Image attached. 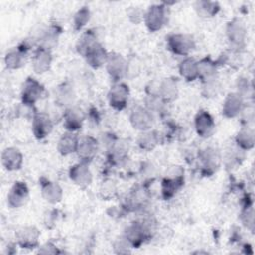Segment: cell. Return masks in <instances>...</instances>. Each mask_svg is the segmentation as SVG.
Wrapping results in <instances>:
<instances>
[{
    "instance_id": "cell-1",
    "label": "cell",
    "mask_w": 255,
    "mask_h": 255,
    "mask_svg": "<svg viewBox=\"0 0 255 255\" xmlns=\"http://www.w3.org/2000/svg\"><path fill=\"white\" fill-rule=\"evenodd\" d=\"M125 238L132 248H139L151 237V225L146 220H135L128 224L124 232Z\"/></svg>"
},
{
    "instance_id": "cell-2",
    "label": "cell",
    "mask_w": 255,
    "mask_h": 255,
    "mask_svg": "<svg viewBox=\"0 0 255 255\" xmlns=\"http://www.w3.org/2000/svg\"><path fill=\"white\" fill-rule=\"evenodd\" d=\"M166 47L174 55L188 57L195 48V41L191 35L174 33L166 38Z\"/></svg>"
},
{
    "instance_id": "cell-3",
    "label": "cell",
    "mask_w": 255,
    "mask_h": 255,
    "mask_svg": "<svg viewBox=\"0 0 255 255\" xmlns=\"http://www.w3.org/2000/svg\"><path fill=\"white\" fill-rule=\"evenodd\" d=\"M167 5L164 3L148 7L145 11L143 22L149 32L154 33L162 29L167 21Z\"/></svg>"
},
{
    "instance_id": "cell-4",
    "label": "cell",
    "mask_w": 255,
    "mask_h": 255,
    "mask_svg": "<svg viewBox=\"0 0 255 255\" xmlns=\"http://www.w3.org/2000/svg\"><path fill=\"white\" fill-rule=\"evenodd\" d=\"M128 61L122 54L117 52L109 53L105 67L113 83L122 82L128 76Z\"/></svg>"
},
{
    "instance_id": "cell-5",
    "label": "cell",
    "mask_w": 255,
    "mask_h": 255,
    "mask_svg": "<svg viewBox=\"0 0 255 255\" xmlns=\"http://www.w3.org/2000/svg\"><path fill=\"white\" fill-rule=\"evenodd\" d=\"M184 184V172L180 167H174L161 181V196L167 200L172 198Z\"/></svg>"
},
{
    "instance_id": "cell-6",
    "label": "cell",
    "mask_w": 255,
    "mask_h": 255,
    "mask_svg": "<svg viewBox=\"0 0 255 255\" xmlns=\"http://www.w3.org/2000/svg\"><path fill=\"white\" fill-rule=\"evenodd\" d=\"M131 127L139 131L151 129L154 124V115L145 106H134L129 113Z\"/></svg>"
},
{
    "instance_id": "cell-7",
    "label": "cell",
    "mask_w": 255,
    "mask_h": 255,
    "mask_svg": "<svg viewBox=\"0 0 255 255\" xmlns=\"http://www.w3.org/2000/svg\"><path fill=\"white\" fill-rule=\"evenodd\" d=\"M108 102L111 108L116 111H123L127 108L129 98L128 86L124 82L113 83L108 95Z\"/></svg>"
},
{
    "instance_id": "cell-8",
    "label": "cell",
    "mask_w": 255,
    "mask_h": 255,
    "mask_svg": "<svg viewBox=\"0 0 255 255\" xmlns=\"http://www.w3.org/2000/svg\"><path fill=\"white\" fill-rule=\"evenodd\" d=\"M45 94L44 86L35 78L28 77L21 88V103L34 106Z\"/></svg>"
},
{
    "instance_id": "cell-9",
    "label": "cell",
    "mask_w": 255,
    "mask_h": 255,
    "mask_svg": "<svg viewBox=\"0 0 255 255\" xmlns=\"http://www.w3.org/2000/svg\"><path fill=\"white\" fill-rule=\"evenodd\" d=\"M226 38L234 49H241L245 45L247 38V29L245 24L238 18L229 21L225 28Z\"/></svg>"
},
{
    "instance_id": "cell-10",
    "label": "cell",
    "mask_w": 255,
    "mask_h": 255,
    "mask_svg": "<svg viewBox=\"0 0 255 255\" xmlns=\"http://www.w3.org/2000/svg\"><path fill=\"white\" fill-rule=\"evenodd\" d=\"M41 232L39 229L34 225H26L20 227L16 233V244L23 249L32 250L38 248L40 246Z\"/></svg>"
},
{
    "instance_id": "cell-11",
    "label": "cell",
    "mask_w": 255,
    "mask_h": 255,
    "mask_svg": "<svg viewBox=\"0 0 255 255\" xmlns=\"http://www.w3.org/2000/svg\"><path fill=\"white\" fill-rule=\"evenodd\" d=\"M198 160L201 168V173L204 176H211L215 173L220 165V154L213 147H206L200 150Z\"/></svg>"
},
{
    "instance_id": "cell-12",
    "label": "cell",
    "mask_w": 255,
    "mask_h": 255,
    "mask_svg": "<svg viewBox=\"0 0 255 255\" xmlns=\"http://www.w3.org/2000/svg\"><path fill=\"white\" fill-rule=\"evenodd\" d=\"M29 187L24 181H15L7 194V204L9 207L17 209L23 207L29 200Z\"/></svg>"
},
{
    "instance_id": "cell-13",
    "label": "cell",
    "mask_w": 255,
    "mask_h": 255,
    "mask_svg": "<svg viewBox=\"0 0 255 255\" xmlns=\"http://www.w3.org/2000/svg\"><path fill=\"white\" fill-rule=\"evenodd\" d=\"M87 118L86 113L77 105L65 109L63 114V125L69 131H77L82 127Z\"/></svg>"
},
{
    "instance_id": "cell-14",
    "label": "cell",
    "mask_w": 255,
    "mask_h": 255,
    "mask_svg": "<svg viewBox=\"0 0 255 255\" xmlns=\"http://www.w3.org/2000/svg\"><path fill=\"white\" fill-rule=\"evenodd\" d=\"M54 128V122L52 118L44 112H37L32 119V131L34 136L42 140L52 132Z\"/></svg>"
},
{
    "instance_id": "cell-15",
    "label": "cell",
    "mask_w": 255,
    "mask_h": 255,
    "mask_svg": "<svg viewBox=\"0 0 255 255\" xmlns=\"http://www.w3.org/2000/svg\"><path fill=\"white\" fill-rule=\"evenodd\" d=\"M99 147L100 142L96 137L92 135H84L79 139L76 153L80 158V161L90 163L96 157Z\"/></svg>"
},
{
    "instance_id": "cell-16",
    "label": "cell",
    "mask_w": 255,
    "mask_h": 255,
    "mask_svg": "<svg viewBox=\"0 0 255 255\" xmlns=\"http://www.w3.org/2000/svg\"><path fill=\"white\" fill-rule=\"evenodd\" d=\"M69 177L74 184L81 188H86L93 182V173L89 167V163L84 161H79L70 167Z\"/></svg>"
},
{
    "instance_id": "cell-17",
    "label": "cell",
    "mask_w": 255,
    "mask_h": 255,
    "mask_svg": "<svg viewBox=\"0 0 255 255\" xmlns=\"http://www.w3.org/2000/svg\"><path fill=\"white\" fill-rule=\"evenodd\" d=\"M194 128L198 136L202 138L210 137L215 130V122L208 111L200 110L194 118Z\"/></svg>"
},
{
    "instance_id": "cell-18",
    "label": "cell",
    "mask_w": 255,
    "mask_h": 255,
    "mask_svg": "<svg viewBox=\"0 0 255 255\" xmlns=\"http://www.w3.org/2000/svg\"><path fill=\"white\" fill-rule=\"evenodd\" d=\"M244 100L245 99L237 92L229 93L223 101L222 116L227 119H233L240 116L245 107Z\"/></svg>"
},
{
    "instance_id": "cell-19",
    "label": "cell",
    "mask_w": 255,
    "mask_h": 255,
    "mask_svg": "<svg viewBox=\"0 0 255 255\" xmlns=\"http://www.w3.org/2000/svg\"><path fill=\"white\" fill-rule=\"evenodd\" d=\"M31 62H32V69L36 74L42 75L48 72L53 62L52 51L41 48V47H37L33 52Z\"/></svg>"
},
{
    "instance_id": "cell-20",
    "label": "cell",
    "mask_w": 255,
    "mask_h": 255,
    "mask_svg": "<svg viewBox=\"0 0 255 255\" xmlns=\"http://www.w3.org/2000/svg\"><path fill=\"white\" fill-rule=\"evenodd\" d=\"M28 57L29 50L20 44L18 47L7 52L4 57V63L9 70H19L26 65Z\"/></svg>"
},
{
    "instance_id": "cell-21",
    "label": "cell",
    "mask_w": 255,
    "mask_h": 255,
    "mask_svg": "<svg viewBox=\"0 0 255 255\" xmlns=\"http://www.w3.org/2000/svg\"><path fill=\"white\" fill-rule=\"evenodd\" d=\"M23 161V154L17 147H6L1 153V163L7 171L13 172L21 169Z\"/></svg>"
},
{
    "instance_id": "cell-22",
    "label": "cell",
    "mask_w": 255,
    "mask_h": 255,
    "mask_svg": "<svg viewBox=\"0 0 255 255\" xmlns=\"http://www.w3.org/2000/svg\"><path fill=\"white\" fill-rule=\"evenodd\" d=\"M41 185V195L44 200L50 204H58L61 202L64 192L63 188L58 182L42 178L40 180Z\"/></svg>"
},
{
    "instance_id": "cell-23",
    "label": "cell",
    "mask_w": 255,
    "mask_h": 255,
    "mask_svg": "<svg viewBox=\"0 0 255 255\" xmlns=\"http://www.w3.org/2000/svg\"><path fill=\"white\" fill-rule=\"evenodd\" d=\"M61 33V28L56 24L46 27L41 31L40 35L36 38L38 47L52 51V49H54L57 46Z\"/></svg>"
},
{
    "instance_id": "cell-24",
    "label": "cell",
    "mask_w": 255,
    "mask_h": 255,
    "mask_svg": "<svg viewBox=\"0 0 255 255\" xmlns=\"http://www.w3.org/2000/svg\"><path fill=\"white\" fill-rule=\"evenodd\" d=\"M128 150H129L128 142H127V140L118 138L117 141L114 143V145L109 150H107L108 163L111 166L112 165L117 166L124 163L128 158Z\"/></svg>"
},
{
    "instance_id": "cell-25",
    "label": "cell",
    "mask_w": 255,
    "mask_h": 255,
    "mask_svg": "<svg viewBox=\"0 0 255 255\" xmlns=\"http://www.w3.org/2000/svg\"><path fill=\"white\" fill-rule=\"evenodd\" d=\"M80 136L77 131H69L64 132L58 140L57 150L63 156H67L73 153H76L78 144H79Z\"/></svg>"
},
{
    "instance_id": "cell-26",
    "label": "cell",
    "mask_w": 255,
    "mask_h": 255,
    "mask_svg": "<svg viewBox=\"0 0 255 255\" xmlns=\"http://www.w3.org/2000/svg\"><path fill=\"white\" fill-rule=\"evenodd\" d=\"M178 96V86L174 78H164L158 82V97L166 104L173 102Z\"/></svg>"
},
{
    "instance_id": "cell-27",
    "label": "cell",
    "mask_w": 255,
    "mask_h": 255,
    "mask_svg": "<svg viewBox=\"0 0 255 255\" xmlns=\"http://www.w3.org/2000/svg\"><path fill=\"white\" fill-rule=\"evenodd\" d=\"M75 100L76 93L72 84H70L69 82H65L57 87L55 93V101L57 105L66 109L70 106L75 105Z\"/></svg>"
},
{
    "instance_id": "cell-28",
    "label": "cell",
    "mask_w": 255,
    "mask_h": 255,
    "mask_svg": "<svg viewBox=\"0 0 255 255\" xmlns=\"http://www.w3.org/2000/svg\"><path fill=\"white\" fill-rule=\"evenodd\" d=\"M197 71L198 80H201L202 83L217 79V63L210 57H204L197 61Z\"/></svg>"
},
{
    "instance_id": "cell-29",
    "label": "cell",
    "mask_w": 255,
    "mask_h": 255,
    "mask_svg": "<svg viewBox=\"0 0 255 255\" xmlns=\"http://www.w3.org/2000/svg\"><path fill=\"white\" fill-rule=\"evenodd\" d=\"M109 53L101 43L93 47L85 56V59L90 67L93 69H100L106 65Z\"/></svg>"
},
{
    "instance_id": "cell-30",
    "label": "cell",
    "mask_w": 255,
    "mask_h": 255,
    "mask_svg": "<svg viewBox=\"0 0 255 255\" xmlns=\"http://www.w3.org/2000/svg\"><path fill=\"white\" fill-rule=\"evenodd\" d=\"M160 141V132L156 129L151 128L145 131H140V134L137 138V145L141 150L151 151L157 146Z\"/></svg>"
},
{
    "instance_id": "cell-31",
    "label": "cell",
    "mask_w": 255,
    "mask_h": 255,
    "mask_svg": "<svg viewBox=\"0 0 255 255\" xmlns=\"http://www.w3.org/2000/svg\"><path fill=\"white\" fill-rule=\"evenodd\" d=\"M235 144L241 150H250L255 144V132L249 126L242 127L235 135Z\"/></svg>"
},
{
    "instance_id": "cell-32",
    "label": "cell",
    "mask_w": 255,
    "mask_h": 255,
    "mask_svg": "<svg viewBox=\"0 0 255 255\" xmlns=\"http://www.w3.org/2000/svg\"><path fill=\"white\" fill-rule=\"evenodd\" d=\"M178 72L181 78L186 82H194L198 79L197 71V61L192 57H184L183 60L179 63Z\"/></svg>"
},
{
    "instance_id": "cell-33",
    "label": "cell",
    "mask_w": 255,
    "mask_h": 255,
    "mask_svg": "<svg viewBox=\"0 0 255 255\" xmlns=\"http://www.w3.org/2000/svg\"><path fill=\"white\" fill-rule=\"evenodd\" d=\"M98 43L99 41L96 32L93 30H87L78 39V42L76 44V50L83 58H85L87 53Z\"/></svg>"
},
{
    "instance_id": "cell-34",
    "label": "cell",
    "mask_w": 255,
    "mask_h": 255,
    "mask_svg": "<svg viewBox=\"0 0 255 255\" xmlns=\"http://www.w3.org/2000/svg\"><path fill=\"white\" fill-rule=\"evenodd\" d=\"M194 7H195L197 14L203 18L214 17L218 14V12L220 10V6L217 2L206 1V0L197 1L195 3Z\"/></svg>"
},
{
    "instance_id": "cell-35",
    "label": "cell",
    "mask_w": 255,
    "mask_h": 255,
    "mask_svg": "<svg viewBox=\"0 0 255 255\" xmlns=\"http://www.w3.org/2000/svg\"><path fill=\"white\" fill-rule=\"evenodd\" d=\"M91 12L88 7L80 8L73 17V27L75 31H81L90 21Z\"/></svg>"
},
{
    "instance_id": "cell-36",
    "label": "cell",
    "mask_w": 255,
    "mask_h": 255,
    "mask_svg": "<svg viewBox=\"0 0 255 255\" xmlns=\"http://www.w3.org/2000/svg\"><path fill=\"white\" fill-rule=\"evenodd\" d=\"M99 193L101 197L105 200H110L114 198L117 194V186L115 182L111 179H106L105 181H103L100 186Z\"/></svg>"
},
{
    "instance_id": "cell-37",
    "label": "cell",
    "mask_w": 255,
    "mask_h": 255,
    "mask_svg": "<svg viewBox=\"0 0 255 255\" xmlns=\"http://www.w3.org/2000/svg\"><path fill=\"white\" fill-rule=\"evenodd\" d=\"M241 221L242 223L249 228L251 231H253L254 228V210L252 202L248 203L243 207L241 211Z\"/></svg>"
},
{
    "instance_id": "cell-38",
    "label": "cell",
    "mask_w": 255,
    "mask_h": 255,
    "mask_svg": "<svg viewBox=\"0 0 255 255\" xmlns=\"http://www.w3.org/2000/svg\"><path fill=\"white\" fill-rule=\"evenodd\" d=\"M218 90H219V85H218L217 79L203 83L202 93H203L204 97H214L217 95Z\"/></svg>"
},
{
    "instance_id": "cell-39",
    "label": "cell",
    "mask_w": 255,
    "mask_h": 255,
    "mask_svg": "<svg viewBox=\"0 0 255 255\" xmlns=\"http://www.w3.org/2000/svg\"><path fill=\"white\" fill-rule=\"evenodd\" d=\"M237 93L240 94L244 99L245 97H247V95H249V93L252 91V86L251 84L249 83L248 79L247 78H239L237 80Z\"/></svg>"
},
{
    "instance_id": "cell-40",
    "label": "cell",
    "mask_w": 255,
    "mask_h": 255,
    "mask_svg": "<svg viewBox=\"0 0 255 255\" xmlns=\"http://www.w3.org/2000/svg\"><path fill=\"white\" fill-rule=\"evenodd\" d=\"M114 248L118 253H128L130 251V248H132V246L123 235L116 240V242L114 243Z\"/></svg>"
},
{
    "instance_id": "cell-41",
    "label": "cell",
    "mask_w": 255,
    "mask_h": 255,
    "mask_svg": "<svg viewBox=\"0 0 255 255\" xmlns=\"http://www.w3.org/2000/svg\"><path fill=\"white\" fill-rule=\"evenodd\" d=\"M144 14H145V11L141 10L140 8L138 7H133L131 8L128 13V16L129 18V20L134 23V24H139L140 22L143 21L144 19Z\"/></svg>"
},
{
    "instance_id": "cell-42",
    "label": "cell",
    "mask_w": 255,
    "mask_h": 255,
    "mask_svg": "<svg viewBox=\"0 0 255 255\" xmlns=\"http://www.w3.org/2000/svg\"><path fill=\"white\" fill-rule=\"evenodd\" d=\"M38 253H41V254H56V253H60V250L52 242H46L45 244L38 247Z\"/></svg>"
},
{
    "instance_id": "cell-43",
    "label": "cell",
    "mask_w": 255,
    "mask_h": 255,
    "mask_svg": "<svg viewBox=\"0 0 255 255\" xmlns=\"http://www.w3.org/2000/svg\"><path fill=\"white\" fill-rule=\"evenodd\" d=\"M44 222L46 227L51 228L57 221V211L56 210H49L44 216Z\"/></svg>"
}]
</instances>
